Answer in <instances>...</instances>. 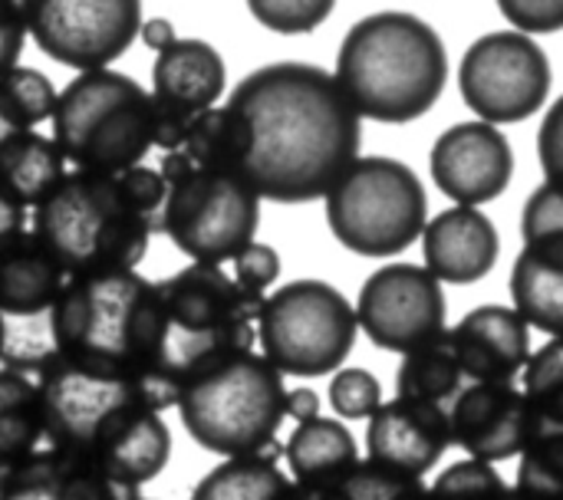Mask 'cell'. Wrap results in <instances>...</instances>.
<instances>
[{
	"label": "cell",
	"instance_id": "cell-1",
	"mask_svg": "<svg viewBox=\"0 0 563 500\" xmlns=\"http://www.w3.org/2000/svg\"><path fill=\"white\" fill-rule=\"evenodd\" d=\"M251 132L241 178L261 201L307 204L327 198L360 158L363 119L336 76L313 63H267L228 99Z\"/></svg>",
	"mask_w": 563,
	"mask_h": 500
},
{
	"label": "cell",
	"instance_id": "cell-2",
	"mask_svg": "<svg viewBox=\"0 0 563 500\" xmlns=\"http://www.w3.org/2000/svg\"><path fill=\"white\" fill-rule=\"evenodd\" d=\"M46 445L139 491L172 458V432L142 379L49 359L36 373Z\"/></svg>",
	"mask_w": 563,
	"mask_h": 500
},
{
	"label": "cell",
	"instance_id": "cell-3",
	"mask_svg": "<svg viewBox=\"0 0 563 500\" xmlns=\"http://www.w3.org/2000/svg\"><path fill=\"white\" fill-rule=\"evenodd\" d=\"M155 293L162 336L145 389L165 412L178 405V392L195 376L241 353H254L264 293L244 290L221 264H188L158 280Z\"/></svg>",
	"mask_w": 563,
	"mask_h": 500
},
{
	"label": "cell",
	"instance_id": "cell-4",
	"mask_svg": "<svg viewBox=\"0 0 563 500\" xmlns=\"http://www.w3.org/2000/svg\"><path fill=\"white\" fill-rule=\"evenodd\" d=\"M333 76L360 119L406 125L442 99L449 53L439 30L422 16L379 10L350 26Z\"/></svg>",
	"mask_w": 563,
	"mask_h": 500
},
{
	"label": "cell",
	"instance_id": "cell-5",
	"mask_svg": "<svg viewBox=\"0 0 563 500\" xmlns=\"http://www.w3.org/2000/svg\"><path fill=\"white\" fill-rule=\"evenodd\" d=\"M158 336V293L139 270L66 277L56 300V359L148 382Z\"/></svg>",
	"mask_w": 563,
	"mask_h": 500
},
{
	"label": "cell",
	"instance_id": "cell-6",
	"mask_svg": "<svg viewBox=\"0 0 563 500\" xmlns=\"http://www.w3.org/2000/svg\"><path fill=\"white\" fill-rule=\"evenodd\" d=\"M33 237L59 260L66 277L135 270L155 234V221L125 195L119 175L69 171L33 208Z\"/></svg>",
	"mask_w": 563,
	"mask_h": 500
},
{
	"label": "cell",
	"instance_id": "cell-7",
	"mask_svg": "<svg viewBox=\"0 0 563 500\" xmlns=\"http://www.w3.org/2000/svg\"><path fill=\"white\" fill-rule=\"evenodd\" d=\"M175 409L195 445L211 455L247 458L280 448L287 389L261 353H241L195 376L178 392Z\"/></svg>",
	"mask_w": 563,
	"mask_h": 500
},
{
	"label": "cell",
	"instance_id": "cell-8",
	"mask_svg": "<svg viewBox=\"0 0 563 500\" xmlns=\"http://www.w3.org/2000/svg\"><path fill=\"white\" fill-rule=\"evenodd\" d=\"M53 142L76 171L122 175L152 148V92L115 69L79 73L56 99Z\"/></svg>",
	"mask_w": 563,
	"mask_h": 500
},
{
	"label": "cell",
	"instance_id": "cell-9",
	"mask_svg": "<svg viewBox=\"0 0 563 500\" xmlns=\"http://www.w3.org/2000/svg\"><path fill=\"white\" fill-rule=\"evenodd\" d=\"M168 185L158 231L195 264H224L244 251L261 224V198L234 171L198 168L181 148L162 158Z\"/></svg>",
	"mask_w": 563,
	"mask_h": 500
},
{
	"label": "cell",
	"instance_id": "cell-10",
	"mask_svg": "<svg viewBox=\"0 0 563 500\" xmlns=\"http://www.w3.org/2000/svg\"><path fill=\"white\" fill-rule=\"evenodd\" d=\"M323 201L333 237L360 257H396L429 224V198L419 175L386 155L356 158Z\"/></svg>",
	"mask_w": 563,
	"mask_h": 500
},
{
	"label": "cell",
	"instance_id": "cell-11",
	"mask_svg": "<svg viewBox=\"0 0 563 500\" xmlns=\"http://www.w3.org/2000/svg\"><path fill=\"white\" fill-rule=\"evenodd\" d=\"M356 307L327 280H290L264 297L257 313L261 356L280 376H330L356 343Z\"/></svg>",
	"mask_w": 563,
	"mask_h": 500
},
{
	"label": "cell",
	"instance_id": "cell-12",
	"mask_svg": "<svg viewBox=\"0 0 563 500\" xmlns=\"http://www.w3.org/2000/svg\"><path fill=\"white\" fill-rule=\"evenodd\" d=\"M66 284L59 260L33 237L16 234L0 251V366L36 376L56 359V300Z\"/></svg>",
	"mask_w": 563,
	"mask_h": 500
},
{
	"label": "cell",
	"instance_id": "cell-13",
	"mask_svg": "<svg viewBox=\"0 0 563 500\" xmlns=\"http://www.w3.org/2000/svg\"><path fill=\"white\" fill-rule=\"evenodd\" d=\"M548 53L518 30H495L478 36L459 66V92L465 105L492 125L525 122L551 96Z\"/></svg>",
	"mask_w": 563,
	"mask_h": 500
},
{
	"label": "cell",
	"instance_id": "cell-14",
	"mask_svg": "<svg viewBox=\"0 0 563 500\" xmlns=\"http://www.w3.org/2000/svg\"><path fill=\"white\" fill-rule=\"evenodd\" d=\"M20 7L33 43L79 73L106 69L142 30V0H20Z\"/></svg>",
	"mask_w": 563,
	"mask_h": 500
},
{
	"label": "cell",
	"instance_id": "cell-15",
	"mask_svg": "<svg viewBox=\"0 0 563 500\" xmlns=\"http://www.w3.org/2000/svg\"><path fill=\"white\" fill-rule=\"evenodd\" d=\"M442 284L416 264H386L366 277L356 300V323L376 349L412 353L439 340L445 326Z\"/></svg>",
	"mask_w": 563,
	"mask_h": 500
},
{
	"label": "cell",
	"instance_id": "cell-16",
	"mask_svg": "<svg viewBox=\"0 0 563 500\" xmlns=\"http://www.w3.org/2000/svg\"><path fill=\"white\" fill-rule=\"evenodd\" d=\"M538 432L534 409L515 382H468L449 409V435L468 458H521Z\"/></svg>",
	"mask_w": 563,
	"mask_h": 500
},
{
	"label": "cell",
	"instance_id": "cell-17",
	"mask_svg": "<svg viewBox=\"0 0 563 500\" xmlns=\"http://www.w3.org/2000/svg\"><path fill=\"white\" fill-rule=\"evenodd\" d=\"M432 178L455 204H488L501 198L515 178V152L492 122H459L445 129L429 155Z\"/></svg>",
	"mask_w": 563,
	"mask_h": 500
},
{
	"label": "cell",
	"instance_id": "cell-18",
	"mask_svg": "<svg viewBox=\"0 0 563 500\" xmlns=\"http://www.w3.org/2000/svg\"><path fill=\"white\" fill-rule=\"evenodd\" d=\"M449 445H452L449 412L439 405L393 399L369 415V429H366L369 462L393 468L399 475H412V478L429 475L442 462Z\"/></svg>",
	"mask_w": 563,
	"mask_h": 500
},
{
	"label": "cell",
	"instance_id": "cell-19",
	"mask_svg": "<svg viewBox=\"0 0 563 500\" xmlns=\"http://www.w3.org/2000/svg\"><path fill=\"white\" fill-rule=\"evenodd\" d=\"M449 343L468 382H515L531 359V326L501 303L465 313L449 330Z\"/></svg>",
	"mask_w": 563,
	"mask_h": 500
},
{
	"label": "cell",
	"instance_id": "cell-20",
	"mask_svg": "<svg viewBox=\"0 0 563 500\" xmlns=\"http://www.w3.org/2000/svg\"><path fill=\"white\" fill-rule=\"evenodd\" d=\"M501 254V237L495 221L468 204H455L435 214L422 231L426 270L439 284L468 287L485 280Z\"/></svg>",
	"mask_w": 563,
	"mask_h": 500
},
{
	"label": "cell",
	"instance_id": "cell-21",
	"mask_svg": "<svg viewBox=\"0 0 563 500\" xmlns=\"http://www.w3.org/2000/svg\"><path fill=\"white\" fill-rule=\"evenodd\" d=\"M224 79H228L224 59L211 43L195 40V36L175 40L155 56L152 102L195 119L198 112L211 109L221 99Z\"/></svg>",
	"mask_w": 563,
	"mask_h": 500
},
{
	"label": "cell",
	"instance_id": "cell-22",
	"mask_svg": "<svg viewBox=\"0 0 563 500\" xmlns=\"http://www.w3.org/2000/svg\"><path fill=\"white\" fill-rule=\"evenodd\" d=\"M132 495L139 491L119 488L96 468L49 445L0 478V500H129Z\"/></svg>",
	"mask_w": 563,
	"mask_h": 500
},
{
	"label": "cell",
	"instance_id": "cell-23",
	"mask_svg": "<svg viewBox=\"0 0 563 500\" xmlns=\"http://www.w3.org/2000/svg\"><path fill=\"white\" fill-rule=\"evenodd\" d=\"M284 458L290 465V481L297 488H323L360 465V448L343 422L317 415L294 429V435L284 445Z\"/></svg>",
	"mask_w": 563,
	"mask_h": 500
},
{
	"label": "cell",
	"instance_id": "cell-24",
	"mask_svg": "<svg viewBox=\"0 0 563 500\" xmlns=\"http://www.w3.org/2000/svg\"><path fill=\"white\" fill-rule=\"evenodd\" d=\"M66 175V158L59 145L33 129L0 135V188L13 195L23 208L43 204Z\"/></svg>",
	"mask_w": 563,
	"mask_h": 500
},
{
	"label": "cell",
	"instance_id": "cell-25",
	"mask_svg": "<svg viewBox=\"0 0 563 500\" xmlns=\"http://www.w3.org/2000/svg\"><path fill=\"white\" fill-rule=\"evenodd\" d=\"M511 300L528 326L563 336V247L525 244L511 267Z\"/></svg>",
	"mask_w": 563,
	"mask_h": 500
},
{
	"label": "cell",
	"instance_id": "cell-26",
	"mask_svg": "<svg viewBox=\"0 0 563 500\" xmlns=\"http://www.w3.org/2000/svg\"><path fill=\"white\" fill-rule=\"evenodd\" d=\"M46 442L36 379L0 366V478L33 458Z\"/></svg>",
	"mask_w": 563,
	"mask_h": 500
},
{
	"label": "cell",
	"instance_id": "cell-27",
	"mask_svg": "<svg viewBox=\"0 0 563 500\" xmlns=\"http://www.w3.org/2000/svg\"><path fill=\"white\" fill-rule=\"evenodd\" d=\"M468 386L459 356L449 343V330L406 353L396 373V399H409V402H426V405H439V409H452V402L459 399V392Z\"/></svg>",
	"mask_w": 563,
	"mask_h": 500
},
{
	"label": "cell",
	"instance_id": "cell-28",
	"mask_svg": "<svg viewBox=\"0 0 563 500\" xmlns=\"http://www.w3.org/2000/svg\"><path fill=\"white\" fill-rule=\"evenodd\" d=\"M277 448L247 458H224L188 500H297V485L277 468Z\"/></svg>",
	"mask_w": 563,
	"mask_h": 500
},
{
	"label": "cell",
	"instance_id": "cell-29",
	"mask_svg": "<svg viewBox=\"0 0 563 500\" xmlns=\"http://www.w3.org/2000/svg\"><path fill=\"white\" fill-rule=\"evenodd\" d=\"M251 148V132L247 122L238 109L231 105H211L198 112L188 125L181 152L198 165V168H214V171H234L241 175V165Z\"/></svg>",
	"mask_w": 563,
	"mask_h": 500
},
{
	"label": "cell",
	"instance_id": "cell-30",
	"mask_svg": "<svg viewBox=\"0 0 563 500\" xmlns=\"http://www.w3.org/2000/svg\"><path fill=\"white\" fill-rule=\"evenodd\" d=\"M297 500H429V488L422 478L399 475L366 458L333 485L297 488Z\"/></svg>",
	"mask_w": 563,
	"mask_h": 500
},
{
	"label": "cell",
	"instance_id": "cell-31",
	"mask_svg": "<svg viewBox=\"0 0 563 500\" xmlns=\"http://www.w3.org/2000/svg\"><path fill=\"white\" fill-rule=\"evenodd\" d=\"M511 491L515 500H563V425H538Z\"/></svg>",
	"mask_w": 563,
	"mask_h": 500
},
{
	"label": "cell",
	"instance_id": "cell-32",
	"mask_svg": "<svg viewBox=\"0 0 563 500\" xmlns=\"http://www.w3.org/2000/svg\"><path fill=\"white\" fill-rule=\"evenodd\" d=\"M59 92L46 79V73L33 66H13L7 76H0V122L13 132L33 129L56 112Z\"/></svg>",
	"mask_w": 563,
	"mask_h": 500
},
{
	"label": "cell",
	"instance_id": "cell-33",
	"mask_svg": "<svg viewBox=\"0 0 563 500\" xmlns=\"http://www.w3.org/2000/svg\"><path fill=\"white\" fill-rule=\"evenodd\" d=\"M521 376L538 425H563V336L531 353Z\"/></svg>",
	"mask_w": 563,
	"mask_h": 500
},
{
	"label": "cell",
	"instance_id": "cell-34",
	"mask_svg": "<svg viewBox=\"0 0 563 500\" xmlns=\"http://www.w3.org/2000/svg\"><path fill=\"white\" fill-rule=\"evenodd\" d=\"M429 500H515V491L495 471V465L465 458L449 465L435 478V485L429 488Z\"/></svg>",
	"mask_w": 563,
	"mask_h": 500
},
{
	"label": "cell",
	"instance_id": "cell-35",
	"mask_svg": "<svg viewBox=\"0 0 563 500\" xmlns=\"http://www.w3.org/2000/svg\"><path fill=\"white\" fill-rule=\"evenodd\" d=\"M336 0H247L251 16L284 36H300L313 33L330 13Z\"/></svg>",
	"mask_w": 563,
	"mask_h": 500
},
{
	"label": "cell",
	"instance_id": "cell-36",
	"mask_svg": "<svg viewBox=\"0 0 563 500\" xmlns=\"http://www.w3.org/2000/svg\"><path fill=\"white\" fill-rule=\"evenodd\" d=\"M521 237L525 244L563 247V188L544 181L531 191L521 211Z\"/></svg>",
	"mask_w": 563,
	"mask_h": 500
},
{
	"label": "cell",
	"instance_id": "cell-37",
	"mask_svg": "<svg viewBox=\"0 0 563 500\" xmlns=\"http://www.w3.org/2000/svg\"><path fill=\"white\" fill-rule=\"evenodd\" d=\"M383 405V386L369 369H336L330 379V409L340 419H369Z\"/></svg>",
	"mask_w": 563,
	"mask_h": 500
},
{
	"label": "cell",
	"instance_id": "cell-38",
	"mask_svg": "<svg viewBox=\"0 0 563 500\" xmlns=\"http://www.w3.org/2000/svg\"><path fill=\"white\" fill-rule=\"evenodd\" d=\"M234 267V280L251 290V293H264L267 287L277 284L280 277V254L271 247V244H261V241H251L244 251H238V257L231 260Z\"/></svg>",
	"mask_w": 563,
	"mask_h": 500
},
{
	"label": "cell",
	"instance_id": "cell-39",
	"mask_svg": "<svg viewBox=\"0 0 563 500\" xmlns=\"http://www.w3.org/2000/svg\"><path fill=\"white\" fill-rule=\"evenodd\" d=\"M498 10L518 33L563 30V0H498Z\"/></svg>",
	"mask_w": 563,
	"mask_h": 500
},
{
	"label": "cell",
	"instance_id": "cell-40",
	"mask_svg": "<svg viewBox=\"0 0 563 500\" xmlns=\"http://www.w3.org/2000/svg\"><path fill=\"white\" fill-rule=\"evenodd\" d=\"M119 181H122L125 195L132 198V204L142 214H148L155 221V231H158V214H162V204H165V195H168V185H165L162 171L148 168V165H135V168L122 171Z\"/></svg>",
	"mask_w": 563,
	"mask_h": 500
},
{
	"label": "cell",
	"instance_id": "cell-41",
	"mask_svg": "<svg viewBox=\"0 0 563 500\" xmlns=\"http://www.w3.org/2000/svg\"><path fill=\"white\" fill-rule=\"evenodd\" d=\"M538 162L544 171V181L563 188V96L548 109L541 132H538Z\"/></svg>",
	"mask_w": 563,
	"mask_h": 500
},
{
	"label": "cell",
	"instance_id": "cell-42",
	"mask_svg": "<svg viewBox=\"0 0 563 500\" xmlns=\"http://www.w3.org/2000/svg\"><path fill=\"white\" fill-rule=\"evenodd\" d=\"M26 40V20L20 0H0V76H7L23 49Z\"/></svg>",
	"mask_w": 563,
	"mask_h": 500
},
{
	"label": "cell",
	"instance_id": "cell-43",
	"mask_svg": "<svg viewBox=\"0 0 563 500\" xmlns=\"http://www.w3.org/2000/svg\"><path fill=\"white\" fill-rule=\"evenodd\" d=\"M26 231V208L0 188V251Z\"/></svg>",
	"mask_w": 563,
	"mask_h": 500
},
{
	"label": "cell",
	"instance_id": "cell-44",
	"mask_svg": "<svg viewBox=\"0 0 563 500\" xmlns=\"http://www.w3.org/2000/svg\"><path fill=\"white\" fill-rule=\"evenodd\" d=\"M287 415L300 425V422H310L320 415V396L313 389H290L287 392Z\"/></svg>",
	"mask_w": 563,
	"mask_h": 500
},
{
	"label": "cell",
	"instance_id": "cell-45",
	"mask_svg": "<svg viewBox=\"0 0 563 500\" xmlns=\"http://www.w3.org/2000/svg\"><path fill=\"white\" fill-rule=\"evenodd\" d=\"M139 36H142V43L148 46V49H165V46H172L178 36H175V26L168 23V20H162V16H155V20H145L142 23V30H139Z\"/></svg>",
	"mask_w": 563,
	"mask_h": 500
},
{
	"label": "cell",
	"instance_id": "cell-46",
	"mask_svg": "<svg viewBox=\"0 0 563 500\" xmlns=\"http://www.w3.org/2000/svg\"><path fill=\"white\" fill-rule=\"evenodd\" d=\"M129 500H148V498H139V495H132V498H129Z\"/></svg>",
	"mask_w": 563,
	"mask_h": 500
},
{
	"label": "cell",
	"instance_id": "cell-47",
	"mask_svg": "<svg viewBox=\"0 0 563 500\" xmlns=\"http://www.w3.org/2000/svg\"><path fill=\"white\" fill-rule=\"evenodd\" d=\"M0 340H3V336H0Z\"/></svg>",
	"mask_w": 563,
	"mask_h": 500
}]
</instances>
